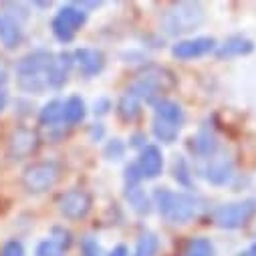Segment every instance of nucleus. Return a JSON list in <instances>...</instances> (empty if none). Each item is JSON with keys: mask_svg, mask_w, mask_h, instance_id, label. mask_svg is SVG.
I'll return each instance as SVG.
<instances>
[{"mask_svg": "<svg viewBox=\"0 0 256 256\" xmlns=\"http://www.w3.org/2000/svg\"><path fill=\"white\" fill-rule=\"evenodd\" d=\"M6 107V89L2 85V81H0V111H2Z\"/></svg>", "mask_w": 256, "mask_h": 256, "instance_id": "473e14b6", "label": "nucleus"}, {"mask_svg": "<svg viewBox=\"0 0 256 256\" xmlns=\"http://www.w3.org/2000/svg\"><path fill=\"white\" fill-rule=\"evenodd\" d=\"M52 52L48 50H32L28 54H24L20 60H18V65H16V77H32V75H42L46 77L50 65H52Z\"/></svg>", "mask_w": 256, "mask_h": 256, "instance_id": "0eeeda50", "label": "nucleus"}, {"mask_svg": "<svg viewBox=\"0 0 256 256\" xmlns=\"http://www.w3.org/2000/svg\"><path fill=\"white\" fill-rule=\"evenodd\" d=\"M204 178L212 184H224L232 176V164L226 158H210V164L202 170Z\"/></svg>", "mask_w": 256, "mask_h": 256, "instance_id": "ddd939ff", "label": "nucleus"}, {"mask_svg": "<svg viewBox=\"0 0 256 256\" xmlns=\"http://www.w3.org/2000/svg\"><path fill=\"white\" fill-rule=\"evenodd\" d=\"M36 256H62V246L54 240H44L36 248Z\"/></svg>", "mask_w": 256, "mask_h": 256, "instance_id": "bb28decb", "label": "nucleus"}, {"mask_svg": "<svg viewBox=\"0 0 256 256\" xmlns=\"http://www.w3.org/2000/svg\"><path fill=\"white\" fill-rule=\"evenodd\" d=\"M254 48L252 40H248L246 36H230L224 40V44L218 48V56L224 58V56H238V54H248L250 50Z\"/></svg>", "mask_w": 256, "mask_h": 256, "instance_id": "4468645a", "label": "nucleus"}, {"mask_svg": "<svg viewBox=\"0 0 256 256\" xmlns=\"http://www.w3.org/2000/svg\"><path fill=\"white\" fill-rule=\"evenodd\" d=\"M204 22V8L200 2H176L162 14V30L168 34H186Z\"/></svg>", "mask_w": 256, "mask_h": 256, "instance_id": "f03ea898", "label": "nucleus"}, {"mask_svg": "<svg viewBox=\"0 0 256 256\" xmlns=\"http://www.w3.org/2000/svg\"><path fill=\"white\" fill-rule=\"evenodd\" d=\"M75 60H77L81 73L87 75V77L97 75L105 65V56L97 48H77L75 50Z\"/></svg>", "mask_w": 256, "mask_h": 256, "instance_id": "9b49d317", "label": "nucleus"}, {"mask_svg": "<svg viewBox=\"0 0 256 256\" xmlns=\"http://www.w3.org/2000/svg\"><path fill=\"white\" fill-rule=\"evenodd\" d=\"M52 32H54V36H56L58 40H62V42H69V40H73V36H75L73 30H69L65 24L58 22L56 18L52 20Z\"/></svg>", "mask_w": 256, "mask_h": 256, "instance_id": "c85d7f7f", "label": "nucleus"}, {"mask_svg": "<svg viewBox=\"0 0 256 256\" xmlns=\"http://www.w3.org/2000/svg\"><path fill=\"white\" fill-rule=\"evenodd\" d=\"M81 250H83V256H103L101 254V246L97 244L95 238L87 236L83 242H81Z\"/></svg>", "mask_w": 256, "mask_h": 256, "instance_id": "c756f323", "label": "nucleus"}, {"mask_svg": "<svg viewBox=\"0 0 256 256\" xmlns=\"http://www.w3.org/2000/svg\"><path fill=\"white\" fill-rule=\"evenodd\" d=\"M140 109H142L140 99L134 97L132 93H125V95L119 99V103H117V113H119V117H121L123 121H134V119L140 115Z\"/></svg>", "mask_w": 256, "mask_h": 256, "instance_id": "6ab92c4d", "label": "nucleus"}, {"mask_svg": "<svg viewBox=\"0 0 256 256\" xmlns=\"http://www.w3.org/2000/svg\"><path fill=\"white\" fill-rule=\"evenodd\" d=\"M138 168H140L142 178H148V180L158 178V176L162 174V168H164L162 152H160L156 146H146L144 152H142V156H140Z\"/></svg>", "mask_w": 256, "mask_h": 256, "instance_id": "9d476101", "label": "nucleus"}, {"mask_svg": "<svg viewBox=\"0 0 256 256\" xmlns=\"http://www.w3.org/2000/svg\"><path fill=\"white\" fill-rule=\"evenodd\" d=\"M174 87V77L172 73H168L166 69H160V67H152L148 69L127 93H132L134 97H138L140 101H148V103H154L166 89Z\"/></svg>", "mask_w": 256, "mask_h": 256, "instance_id": "7ed1b4c3", "label": "nucleus"}, {"mask_svg": "<svg viewBox=\"0 0 256 256\" xmlns=\"http://www.w3.org/2000/svg\"><path fill=\"white\" fill-rule=\"evenodd\" d=\"M216 40L210 36H200V38H192V40H180L178 44H174L172 54L178 58H196L202 54H208L210 50H214Z\"/></svg>", "mask_w": 256, "mask_h": 256, "instance_id": "1a4fd4ad", "label": "nucleus"}, {"mask_svg": "<svg viewBox=\"0 0 256 256\" xmlns=\"http://www.w3.org/2000/svg\"><path fill=\"white\" fill-rule=\"evenodd\" d=\"M0 40L6 48H14L20 42V28L18 22L6 18V16H0Z\"/></svg>", "mask_w": 256, "mask_h": 256, "instance_id": "dca6fc26", "label": "nucleus"}, {"mask_svg": "<svg viewBox=\"0 0 256 256\" xmlns=\"http://www.w3.org/2000/svg\"><path fill=\"white\" fill-rule=\"evenodd\" d=\"M60 119H62V103L56 101V99L48 101L40 111V123L42 125H52V123H56Z\"/></svg>", "mask_w": 256, "mask_h": 256, "instance_id": "5701e85b", "label": "nucleus"}, {"mask_svg": "<svg viewBox=\"0 0 256 256\" xmlns=\"http://www.w3.org/2000/svg\"><path fill=\"white\" fill-rule=\"evenodd\" d=\"M254 214H256V200H244V202L220 206L218 210H214L212 218H214L216 226L234 230V228L244 226Z\"/></svg>", "mask_w": 256, "mask_h": 256, "instance_id": "39448f33", "label": "nucleus"}, {"mask_svg": "<svg viewBox=\"0 0 256 256\" xmlns=\"http://www.w3.org/2000/svg\"><path fill=\"white\" fill-rule=\"evenodd\" d=\"M109 256H127V248L125 246H115Z\"/></svg>", "mask_w": 256, "mask_h": 256, "instance_id": "72a5a7b5", "label": "nucleus"}, {"mask_svg": "<svg viewBox=\"0 0 256 256\" xmlns=\"http://www.w3.org/2000/svg\"><path fill=\"white\" fill-rule=\"evenodd\" d=\"M156 117H160L164 121H170L174 125H180L184 121V111L174 101H158L156 103Z\"/></svg>", "mask_w": 256, "mask_h": 256, "instance_id": "f3484780", "label": "nucleus"}, {"mask_svg": "<svg viewBox=\"0 0 256 256\" xmlns=\"http://www.w3.org/2000/svg\"><path fill=\"white\" fill-rule=\"evenodd\" d=\"M58 174H60V168L54 162H36L24 170L22 184L32 194H40V192H46L56 184Z\"/></svg>", "mask_w": 256, "mask_h": 256, "instance_id": "20e7f679", "label": "nucleus"}, {"mask_svg": "<svg viewBox=\"0 0 256 256\" xmlns=\"http://www.w3.org/2000/svg\"><path fill=\"white\" fill-rule=\"evenodd\" d=\"M2 10H4V12L12 10L10 14H6V18H10V20H14V22H16V18L20 20V18H26V16H28V8H26L24 4H20V2H2ZM2 16H4V14H2Z\"/></svg>", "mask_w": 256, "mask_h": 256, "instance_id": "a878e982", "label": "nucleus"}, {"mask_svg": "<svg viewBox=\"0 0 256 256\" xmlns=\"http://www.w3.org/2000/svg\"><path fill=\"white\" fill-rule=\"evenodd\" d=\"M2 256H24V248L18 240H10L2 248Z\"/></svg>", "mask_w": 256, "mask_h": 256, "instance_id": "2f4dec72", "label": "nucleus"}, {"mask_svg": "<svg viewBox=\"0 0 256 256\" xmlns=\"http://www.w3.org/2000/svg\"><path fill=\"white\" fill-rule=\"evenodd\" d=\"M178 132H180V125H174V123L164 121V119H160V117L154 119V134H156V138H158L160 142H164V144L176 142Z\"/></svg>", "mask_w": 256, "mask_h": 256, "instance_id": "412c9836", "label": "nucleus"}, {"mask_svg": "<svg viewBox=\"0 0 256 256\" xmlns=\"http://www.w3.org/2000/svg\"><path fill=\"white\" fill-rule=\"evenodd\" d=\"M250 252H252V254H254V256H256V244H254V246H252V250H250Z\"/></svg>", "mask_w": 256, "mask_h": 256, "instance_id": "c9c22d12", "label": "nucleus"}, {"mask_svg": "<svg viewBox=\"0 0 256 256\" xmlns=\"http://www.w3.org/2000/svg\"><path fill=\"white\" fill-rule=\"evenodd\" d=\"M38 138L28 127H16L8 138V158L10 160H22L28 158L36 150Z\"/></svg>", "mask_w": 256, "mask_h": 256, "instance_id": "6e6552de", "label": "nucleus"}, {"mask_svg": "<svg viewBox=\"0 0 256 256\" xmlns=\"http://www.w3.org/2000/svg\"><path fill=\"white\" fill-rule=\"evenodd\" d=\"M85 117V103L81 97H71L67 99V103H62V119L69 125L81 123Z\"/></svg>", "mask_w": 256, "mask_h": 256, "instance_id": "a211bd4d", "label": "nucleus"}, {"mask_svg": "<svg viewBox=\"0 0 256 256\" xmlns=\"http://www.w3.org/2000/svg\"><path fill=\"white\" fill-rule=\"evenodd\" d=\"M91 210V196L85 190H69L58 198V212L67 220H81Z\"/></svg>", "mask_w": 256, "mask_h": 256, "instance_id": "423d86ee", "label": "nucleus"}, {"mask_svg": "<svg viewBox=\"0 0 256 256\" xmlns=\"http://www.w3.org/2000/svg\"><path fill=\"white\" fill-rule=\"evenodd\" d=\"M156 252H158V238H156V234H152V232L142 234L140 240H138V248H136L134 256H154Z\"/></svg>", "mask_w": 256, "mask_h": 256, "instance_id": "b1692460", "label": "nucleus"}, {"mask_svg": "<svg viewBox=\"0 0 256 256\" xmlns=\"http://www.w3.org/2000/svg\"><path fill=\"white\" fill-rule=\"evenodd\" d=\"M125 198L134 206V210L138 214H148L150 212V200L146 196V192L136 184V186H127V192H125Z\"/></svg>", "mask_w": 256, "mask_h": 256, "instance_id": "aec40b11", "label": "nucleus"}, {"mask_svg": "<svg viewBox=\"0 0 256 256\" xmlns=\"http://www.w3.org/2000/svg\"><path fill=\"white\" fill-rule=\"evenodd\" d=\"M18 87L26 93H40L48 87V83H46V77L32 75V77H18Z\"/></svg>", "mask_w": 256, "mask_h": 256, "instance_id": "393cba45", "label": "nucleus"}, {"mask_svg": "<svg viewBox=\"0 0 256 256\" xmlns=\"http://www.w3.org/2000/svg\"><path fill=\"white\" fill-rule=\"evenodd\" d=\"M184 256H214V246L208 238H192L184 246Z\"/></svg>", "mask_w": 256, "mask_h": 256, "instance_id": "4be33fe9", "label": "nucleus"}, {"mask_svg": "<svg viewBox=\"0 0 256 256\" xmlns=\"http://www.w3.org/2000/svg\"><path fill=\"white\" fill-rule=\"evenodd\" d=\"M71 62H73V56L69 52H60L58 56H54L52 65H50V69L46 73L48 87H62V85H65L69 69H71Z\"/></svg>", "mask_w": 256, "mask_h": 256, "instance_id": "f8f14e48", "label": "nucleus"}, {"mask_svg": "<svg viewBox=\"0 0 256 256\" xmlns=\"http://www.w3.org/2000/svg\"><path fill=\"white\" fill-rule=\"evenodd\" d=\"M105 156H107L109 160H119V158L123 156V144H121L119 140L109 142L107 148H105Z\"/></svg>", "mask_w": 256, "mask_h": 256, "instance_id": "7c9ffc66", "label": "nucleus"}, {"mask_svg": "<svg viewBox=\"0 0 256 256\" xmlns=\"http://www.w3.org/2000/svg\"><path fill=\"white\" fill-rule=\"evenodd\" d=\"M238 256H254L252 252H242V254H238Z\"/></svg>", "mask_w": 256, "mask_h": 256, "instance_id": "f704fd0d", "label": "nucleus"}, {"mask_svg": "<svg viewBox=\"0 0 256 256\" xmlns=\"http://www.w3.org/2000/svg\"><path fill=\"white\" fill-rule=\"evenodd\" d=\"M174 178H176L178 182H182L184 186L190 184V170H188V166H186V162H184L182 158H178V160L174 162Z\"/></svg>", "mask_w": 256, "mask_h": 256, "instance_id": "cd10ccee", "label": "nucleus"}, {"mask_svg": "<svg viewBox=\"0 0 256 256\" xmlns=\"http://www.w3.org/2000/svg\"><path fill=\"white\" fill-rule=\"evenodd\" d=\"M156 206L160 214L172 224H186L200 210V200L184 192H170V190H156Z\"/></svg>", "mask_w": 256, "mask_h": 256, "instance_id": "f257e3e1", "label": "nucleus"}, {"mask_svg": "<svg viewBox=\"0 0 256 256\" xmlns=\"http://www.w3.org/2000/svg\"><path fill=\"white\" fill-rule=\"evenodd\" d=\"M58 22H62L69 30H77V28H81L83 24H85V20H87V14H85V10L83 8H75V6H65V8H60L58 10V14L54 16Z\"/></svg>", "mask_w": 256, "mask_h": 256, "instance_id": "2eb2a0df", "label": "nucleus"}]
</instances>
